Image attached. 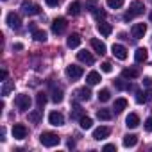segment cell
Returning <instances> with one entry per match:
<instances>
[{
  "mask_svg": "<svg viewBox=\"0 0 152 152\" xmlns=\"http://www.w3.org/2000/svg\"><path fill=\"white\" fill-rule=\"evenodd\" d=\"M143 11H145V6H143V2H140V0H134V2L131 4V7H129V11L124 15V20H125V22H129V20H132L134 16H140V15H143Z\"/></svg>",
  "mask_w": 152,
  "mask_h": 152,
  "instance_id": "1",
  "label": "cell"
},
{
  "mask_svg": "<svg viewBox=\"0 0 152 152\" xmlns=\"http://www.w3.org/2000/svg\"><path fill=\"white\" fill-rule=\"evenodd\" d=\"M39 141H41L43 147H56V145H59L61 138H59L56 132H43V134L39 136Z\"/></svg>",
  "mask_w": 152,
  "mask_h": 152,
  "instance_id": "2",
  "label": "cell"
},
{
  "mask_svg": "<svg viewBox=\"0 0 152 152\" xmlns=\"http://www.w3.org/2000/svg\"><path fill=\"white\" fill-rule=\"evenodd\" d=\"M83 73H84V68L79 66V64H70V66H66V75H68V79H72V81L81 79Z\"/></svg>",
  "mask_w": 152,
  "mask_h": 152,
  "instance_id": "3",
  "label": "cell"
},
{
  "mask_svg": "<svg viewBox=\"0 0 152 152\" xmlns=\"http://www.w3.org/2000/svg\"><path fill=\"white\" fill-rule=\"evenodd\" d=\"M15 104H16V107H18L20 111H27V109H31V97H29V95H25V93L16 95Z\"/></svg>",
  "mask_w": 152,
  "mask_h": 152,
  "instance_id": "4",
  "label": "cell"
},
{
  "mask_svg": "<svg viewBox=\"0 0 152 152\" xmlns=\"http://www.w3.org/2000/svg\"><path fill=\"white\" fill-rule=\"evenodd\" d=\"M66 27H68V23H66L64 18H56V20L52 22V32H54V34H63V32L66 31Z\"/></svg>",
  "mask_w": 152,
  "mask_h": 152,
  "instance_id": "5",
  "label": "cell"
},
{
  "mask_svg": "<svg viewBox=\"0 0 152 152\" xmlns=\"http://www.w3.org/2000/svg\"><path fill=\"white\" fill-rule=\"evenodd\" d=\"M111 52H113V56H115L116 59H120V61H125V59H127V48H125L124 45L115 43V45L111 47Z\"/></svg>",
  "mask_w": 152,
  "mask_h": 152,
  "instance_id": "6",
  "label": "cell"
},
{
  "mask_svg": "<svg viewBox=\"0 0 152 152\" xmlns=\"http://www.w3.org/2000/svg\"><path fill=\"white\" fill-rule=\"evenodd\" d=\"M22 9H23V13L29 15V16H34V15H39V13H41L39 6H38V4H32V2H23V4H22Z\"/></svg>",
  "mask_w": 152,
  "mask_h": 152,
  "instance_id": "7",
  "label": "cell"
},
{
  "mask_svg": "<svg viewBox=\"0 0 152 152\" xmlns=\"http://www.w3.org/2000/svg\"><path fill=\"white\" fill-rule=\"evenodd\" d=\"M13 138L15 140H25L27 138V127L23 124H15V127H13Z\"/></svg>",
  "mask_w": 152,
  "mask_h": 152,
  "instance_id": "8",
  "label": "cell"
},
{
  "mask_svg": "<svg viewBox=\"0 0 152 152\" xmlns=\"http://www.w3.org/2000/svg\"><path fill=\"white\" fill-rule=\"evenodd\" d=\"M111 134V129L109 127H106V125H100V127H97L95 131H93V140H106L107 136Z\"/></svg>",
  "mask_w": 152,
  "mask_h": 152,
  "instance_id": "9",
  "label": "cell"
},
{
  "mask_svg": "<svg viewBox=\"0 0 152 152\" xmlns=\"http://www.w3.org/2000/svg\"><path fill=\"white\" fill-rule=\"evenodd\" d=\"M48 122H50V125L59 127V125H63V124H64V116H63L59 111H52V113L48 115Z\"/></svg>",
  "mask_w": 152,
  "mask_h": 152,
  "instance_id": "10",
  "label": "cell"
},
{
  "mask_svg": "<svg viewBox=\"0 0 152 152\" xmlns=\"http://www.w3.org/2000/svg\"><path fill=\"white\" fill-rule=\"evenodd\" d=\"M145 32H147V25L145 23H134L132 25V38L140 39V38L145 36Z\"/></svg>",
  "mask_w": 152,
  "mask_h": 152,
  "instance_id": "11",
  "label": "cell"
},
{
  "mask_svg": "<svg viewBox=\"0 0 152 152\" xmlns=\"http://www.w3.org/2000/svg\"><path fill=\"white\" fill-rule=\"evenodd\" d=\"M91 47H93V50H95L99 56H104V54H106V50H107L106 43H104V41H100V39H97V38H93V39H91Z\"/></svg>",
  "mask_w": 152,
  "mask_h": 152,
  "instance_id": "12",
  "label": "cell"
},
{
  "mask_svg": "<svg viewBox=\"0 0 152 152\" xmlns=\"http://www.w3.org/2000/svg\"><path fill=\"white\" fill-rule=\"evenodd\" d=\"M7 25H9L11 29H20V25H22L20 16H18L16 13H9V15H7Z\"/></svg>",
  "mask_w": 152,
  "mask_h": 152,
  "instance_id": "13",
  "label": "cell"
},
{
  "mask_svg": "<svg viewBox=\"0 0 152 152\" xmlns=\"http://www.w3.org/2000/svg\"><path fill=\"white\" fill-rule=\"evenodd\" d=\"M77 59H79L81 63H86V64H93V63H95V57H93L88 50H81V52H77Z\"/></svg>",
  "mask_w": 152,
  "mask_h": 152,
  "instance_id": "14",
  "label": "cell"
},
{
  "mask_svg": "<svg viewBox=\"0 0 152 152\" xmlns=\"http://www.w3.org/2000/svg\"><path fill=\"white\" fill-rule=\"evenodd\" d=\"M81 9H83V4L79 2V0H75V2L68 4V9H66V13H68L70 16H77V15L81 13Z\"/></svg>",
  "mask_w": 152,
  "mask_h": 152,
  "instance_id": "15",
  "label": "cell"
},
{
  "mask_svg": "<svg viewBox=\"0 0 152 152\" xmlns=\"http://www.w3.org/2000/svg\"><path fill=\"white\" fill-rule=\"evenodd\" d=\"M75 95H77V99L81 100V102H88L90 99H91V91H90V88H79L77 91H75Z\"/></svg>",
  "mask_w": 152,
  "mask_h": 152,
  "instance_id": "16",
  "label": "cell"
},
{
  "mask_svg": "<svg viewBox=\"0 0 152 152\" xmlns=\"http://www.w3.org/2000/svg\"><path fill=\"white\" fill-rule=\"evenodd\" d=\"M97 31H99L102 36H109V34L113 32V25H111V23H106V22H99Z\"/></svg>",
  "mask_w": 152,
  "mask_h": 152,
  "instance_id": "17",
  "label": "cell"
},
{
  "mask_svg": "<svg viewBox=\"0 0 152 152\" xmlns=\"http://www.w3.org/2000/svg\"><path fill=\"white\" fill-rule=\"evenodd\" d=\"M50 93H52V102H56V104L63 102V90H61V88H56V86L52 84V86H50Z\"/></svg>",
  "mask_w": 152,
  "mask_h": 152,
  "instance_id": "18",
  "label": "cell"
},
{
  "mask_svg": "<svg viewBox=\"0 0 152 152\" xmlns=\"http://www.w3.org/2000/svg\"><path fill=\"white\" fill-rule=\"evenodd\" d=\"M125 125H127L129 129H134V127H138V125H140V116H138L136 113H131V115L125 118Z\"/></svg>",
  "mask_w": 152,
  "mask_h": 152,
  "instance_id": "19",
  "label": "cell"
},
{
  "mask_svg": "<svg viewBox=\"0 0 152 152\" xmlns=\"http://www.w3.org/2000/svg\"><path fill=\"white\" fill-rule=\"evenodd\" d=\"M122 77L124 79H136V77H140V70H136V68H124L122 70Z\"/></svg>",
  "mask_w": 152,
  "mask_h": 152,
  "instance_id": "20",
  "label": "cell"
},
{
  "mask_svg": "<svg viewBox=\"0 0 152 152\" xmlns=\"http://www.w3.org/2000/svg\"><path fill=\"white\" fill-rule=\"evenodd\" d=\"M66 45H68V48H77L81 45V36L79 34H70L68 39H66Z\"/></svg>",
  "mask_w": 152,
  "mask_h": 152,
  "instance_id": "21",
  "label": "cell"
},
{
  "mask_svg": "<svg viewBox=\"0 0 152 152\" xmlns=\"http://www.w3.org/2000/svg\"><path fill=\"white\" fill-rule=\"evenodd\" d=\"M102 79H100V73L99 72H90L88 75H86V83L90 84V86H95V84H99Z\"/></svg>",
  "mask_w": 152,
  "mask_h": 152,
  "instance_id": "22",
  "label": "cell"
},
{
  "mask_svg": "<svg viewBox=\"0 0 152 152\" xmlns=\"http://www.w3.org/2000/svg\"><path fill=\"white\" fill-rule=\"evenodd\" d=\"M147 57H148V52H147L145 47H143V48H136V52H134V59H136V63H145Z\"/></svg>",
  "mask_w": 152,
  "mask_h": 152,
  "instance_id": "23",
  "label": "cell"
},
{
  "mask_svg": "<svg viewBox=\"0 0 152 152\" xmlns=\"http://www.w3.org/2000/svg\"><path fill=\"white\" fill-rule=\"evenodd\" d=\"M127 106H129L127 99H116V100H115V106H113V109H115L116 113H122V111H124Z\"/></svg>",
  "mask_w": 152,
  "mask_h": 152,
  "instance_id": "24",
  "label": "cell"
},
{
  "mask_svg": "<svg viewBox=\"0 0 152 152\" xmlns=\"http://www.w3.org/2000/svg\"><path fill=\"white\" fill-rule=\"evenodd\" d=\"M136 143H138V136L136 134H125L124 136V147L129 148V147H134Z\"/></svg>",
  "mask_w": 152,
  "mask_h": 152,
  "instance_id": "25",
  "label": "cell"
},
{
  "mask_svg": "<svg viewBox=\"0 0 152 152\" xmlns=\"http://www.w3.org/2000/svg\"><path fill=\"white\" fill-rule=\"evenodd\" d=\"M13 90H15V83H13V81H7V83H4V86H2V95L7 97Z\"/></svg>",
  "mask_w": 152,
  "mask_h": 152,
  "instance_id": "26",
  "label": "cell"
},
{
  "mask_svg": "<svg viewBox=\"0 0 152 152\" xmlns=\"http://www.w3.org/2000/svg\"><path fill=\"white\" fill-rule=\"evenodd\" d=\"M32 38H34L36 41H47V32H45V31L36 29V31L32 32Z\"/></svg>",
  "mask_w": 152,
  "mask_h": 152,
  "instance_id": "27",
  "label": "cell"
},
{
  "mask_svg": "<svg viewBox=\"0 0 152 152\" xmlns=\"http://www.w3.org/2000/svg\"><path fill=\"white\" fill-rule=\"evenodd\" d=\"M97 97H99V100H100V102H107V100L111 99V93H109V90H106V88H104V90H100V91L97 93Z\"/></svg>",
  "mask_w": 152,
  "mask_h": 152,
  "instance_id": "28",
  "label": "cell"
},
{
  "mask_svg": "<svg viewBox=\"0 0 152 152\" xmlns=\"http://www.w3.org/2000/svg\"><path fill=\"white\" fill-rule=\"evenodd\" d=\"M97 118L99 120H111V111L109 109H99L97 111Z\"/></svg>",
  "mask_w": 152,
  "mask_h": 152,
  "instance_id": "29",
  "label": "cell"
},
{
  "mask_svg": "<svg viewBox=\"0 0 152 152\" xmlns=\"http://www.w3.org/2000/svg\"><path fill=\"white\" fill-rule=\"evenodd\" d=\"M79 124H81V129H91L93 120H91V118H88V116H83V118L79 120Z\"/></svg>",
  "mask_w": 152,
  "mask_h": 152,
  "instance_id": "30",
  "label": "cell"
},
{
  "mask_svg": "<svg viewBox=\"0 0 152 152\" xmlns=\"http://www.w3.org/2000/svg\"><path fill=\"white\" fill-rule=\"evenodd\" d=\"M125 0H107V7L109 9H120L124 6Z\"/></svg>",
  "mask_w": 152,
  "mask_h": 152,
  "instance_id": "31",
  "label": "cell"
},
{
  "mask_svg": "<svg viewBox=\"0 0 152 152\" xmlns=\"http://www.w3.org/2000/svg\"><path fill=\"white\" fill-rule=\"evenodd\" d=\"M83 116H84L83 109H81L79 106H75V107H73V111H72V118H73V120H81Z\"/></svg>",
  "mask_w": 152,
  "mask_h": 152,
  "instance_id": "32",
  "label": "cell"
},
{
  "mask_svg": "<svg viewBox=\"0 0 152 152\" xmlns=\"http://www.w3.org/2000/svg\"><path fill=\"white\" fill-rule=\"evenodd\" d=\"M36 104H38V107H43L47 104V95L45 93H38L36 95Z\"/></svg>",
  "mask_w": 152,
  "mask_h": 152,
  "instance_id": "33",
  "label": "cell"
},
{
  "mask_svg": "<svg viewBox=\"0 0 152 152\" xmlns=\"http://www.w3.org/2000/svg\"><path fill=\"white\" fill-rule=\"evenodd\" d=\"M39 120H41V113H39V111H32V113H29V122L38 124Z\"/></svg>",
  "mask_w": 152,
  "mask_h": 152,
  "instance_id": "34",
  "label": "cell"
},
{
  "mask_svg": "<svg viewBox=\"0 0 152 152\" xmlns=\"http://www.w3.org/2000/svg\"><path fill=\"white\" fill-rule=\"evenodd\" d=\"M115 86H116L118 90H129V88H131L127 83H124V79H115Z\"/></svg>",
  "mask_w": 152,
  "mask_h": 152,
  "instance_id": "35",
  "label": "cell"
},
{
  "mask_svg": "<svg viewBox=\"0 0 152 152\" xmlns=\"http://www.w3.org/2000/svg\"><path fill=\"white\" fill-rule=\"evenodd\" d=\"M147 100H148V97H147L145 91H138V93H136V102H138V104H143V102H147Z\"/></svg>",
  "mask_w": 152,
  "mask_h": 152,
  "instance_id": "36",
  "label": "cell"
},
{
  "mask_svg": "<svg viewBox=\"0 0 152 152\" xmlns=\"http://www.w3.org/2000/svg\"><path fill=\"white\" fill-rule=\"evenodd\" d=\"M86 9L93 13L95 9H99V2H97V0H88V2H86Z\"/></svg>",
  "mask_w": 152,
  "mask_h": 152,
  "instance_id": "37",
  "label": "cell"
},
{
  "mask_svg": "<svg viewBox=\"0 0 152 152\" xmlns=\"http://www.w3.org/2000/svg\"><path fill=\"white\" fill-rule=\"evenodd\" d=\"M93 15H95V18H97V20H99V22H100V20H104V18H106V11H102V9H100V7H99V9H95V11H93Z\"/></svg>",
  "mask_w": 152,
  "mask_h": 152,
  "instance_id": "38",
  "label": "cell"
},
{
  "mask_svg": "<svg viewBox=\"0 0 152 152\" xmlns=\"http://www.w3.org/2000/svg\"><path fill=\"white\" fill-rule=\"evenodd\" d=\"M100 68H102V72H104V73H111V72H113V66H111V63H107V61H106V63H102V64H100Z\"/></svg>",
  "mask_w": 152,
  "mask_h": 152,
  "instance_id": "39",
  "label": "cell"
},
{
  "mask_svg": "<svg viewBox=\"0 0 152 152\" xmlns=\"http://www.w3.org/2000/svg\"><path fill=\"white\" fill-rule=\"evenodd\" d=\"M145 131H147V132H152V116H148V118L145 120Z\"/></svg>",
  "mask_w": 152,
  "mask_h": 152,
  "instance_id": "40",
  "label": "cell"
},
{
  "mask_svg": "<svg viewBox=\"0 0 152 152\" xmlns=\"http://www.w3.org/2000/svg\"><path fill=\"white\" fill-rule=\"evenodd\" d=\"M102 150H106V152H111V150H116V145L115 143H107V145H104V148Z\"/></svg>",
  "mask_w": 152,
  "mask_h": 152,
  "instance_id": "41",
  "label": "cell"
},
{
  "mask_svg": "<svg viewBox=\"0 0 152 152\" xmlns=\"http://www.w3.org/2000/svg\"><path fill=\"white\" fill-rule=\"evenodd\" d=\"M47 2V6H50V7H56L57 4H59V0H45Z\"/></svg>",
  "mask_w": 152,
  "mask_h": 152,
  "instance_id": "42",
  "label": "cell"
},
{
  "mask_svg": "<svg viewBox=\"0 0 152 152\" xmlns=\"http://www.w3.org/2000/svg\"><path fill=\"white\" fill-rule=\"evenodd\" d=\"M143 84H145V86H152V79H150V77H145V79H143Z\"/></svg>",
  "mask_w": 152,
  "mask_h": 152,
  "instance_id": "43",
  "label": "cell"
},
{
  "mask_svg": "<svg viewBox=\"0 0 152 152\" xmlns=\"http://www.w3.org/2000/svg\"><path fill=\"white\" fill-rule=\"evenodd\" d=\"M0 79H2V81L7 79V72H6V70H2V73H0Z\"/></svg>",
  "mask_w": 152,
  "mask_h": 152,
  "instance_id": "44",
  "label": "cell"
},
{
  "mask_svg": "<svg viewBox=\"0 0 152 152\" xmlns=\"http://www.w3.org/2000/svg\"><path fill=\"white\" fill-rule=\"evenodd\" d=\"M22 48H23L22 43H15V50H22Z\"/></svg>",
  "mask_w": 152,
  "mask_h": 152,
  "instance_id": "45",
  "label": "cell"
},
{
  "mask_svg": "<svg viewBox=\"0 0 152 152\" xmlns=\"http://www.w3.org/2000/svg\"><path fill=\"white\" fill-rule=\"evenodd\" d=\"M29 29H31V31L34 32V31H36V23H29Z\"/></svg>",
  "mask_w": 152,
  "mask_h": 152,
  "instance_id": "46",
  "label": "cell"
},
{
  "mask_svg": "<svg viewBox=\"0 0 152 152\" xmlns=\"http://www.w3.org/2000/svg\"><path fill=\"white\" fill-rule=\"evenodd\" d=\"M147 97H148V100H152V91H150V93H147Z\"/></svg>",
  "mask_w": 152,
  "mask_h": 152,
  "instance_id": "47",
  "label": "cell"
}]
</instances>
